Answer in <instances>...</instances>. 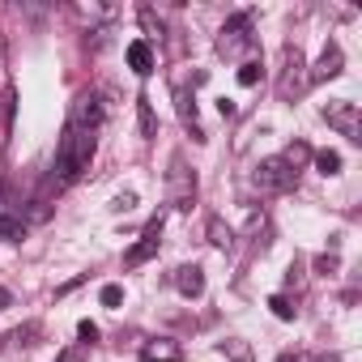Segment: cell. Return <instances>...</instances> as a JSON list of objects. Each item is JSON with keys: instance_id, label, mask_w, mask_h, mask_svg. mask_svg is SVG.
Instances as JSON below:
<instances>
[{"instance_id": "22", "label": "cell", "mask_w": 362, "mask_h": 362, "mask_svg": "<svg viewBox=\"0 0 362 362\" xmlns=\"http://www.w3.org/2000/svg\"><path fill=\"white\" fill-rule=\"evenodd\" d=\"M86 358H90V345H86V341H77V345L60 349V358H56V362H86Z\"/></svg>"}, {"instance_id": "12", "label": "cell", "mask_w": 362, "mask_h": 362, "mask_svg": "<svg viewBox=\"0 0 362 362\" xmlns=\"http://www.w3.org/2000/svg\"><path fill=\"white\" fill-rule=\"evenodd\" d=\"M341 64H345L341 47H337V43H328V47H324V56H320V64H315L307 77H311V81H328V77H341Z\"/></svg>"}, {"instance_id": "25", "label": "cell", "mask_w": 362, "mask_h": 362, "mask_svg": "<svg viewBox=\"0 0 362 362\" xmlns=\"http://www.w3.org/2000/svg\"><path fill=\"white\" fill-rule=\"evenodd\" d=\"M77 337H81L86 345H94V341H98V324H94V320H81V324H77Z\"/></svg>"}, {"instance_id": "20", "label": "cell", "mask_w": 362, "mask_h": 362, "mask_svg": "<svg viewBox=\"0 0 362 362\" xmlns=\"http://www.w3.org/2000/svg\"><path fill=\"white\" fill-rule=\"evenodd\" d=\"M269 307H273V315H277V320H294V315H298V307H294L286 294H273V298H269Z\"/></svg>"}, {"instance_id": "5", "label": "cell", "mask_w": 362, "mask_h": 362, "mask_svg": "<svg viewBox=\"0 0 362 362\" xmlns=\"http://www.w3.org/2000/svg\"><path fill=\"white\" fill-rule=\"evenodd\" d=\"M166 192H170V205H175V209H192V201H197V175L184 166V158H175V162H170Z\"/></svg>"}, {"instance_id": "10", "label": "cell", "mask_w": 362, "mask_h": 362, "mask_svg": "<svg viewBox=\"0 0 362 362\" xmlns=\"http://www.w3.org/2000/svg\"><path fill=\"white\" fill-rule=\"evenodd\" d=\"M128 69H132L136 77H149V73H153V43H149V39H132V43H128Z\"/></svg>"}, {"instance_id": "6", "label": "cell", "mask_w": 362, "mask_h": 362, "mask_svg": "<svg viewBox=\"0 0 362 362\" xmlns=\"http://www.w3.org/2000/svg\"><path fill=\"white\" fill-rule=\"evenodd\" d=\"M324 119H328V128H337L341 136H349V141H362V136H358V132H362L358 103H349V98H332V103H324Z\"/></svg>"}, {"instance_id": "7", "label": "cell", "mask_w": 362, "mask_h": 362, "mask_svg": "<svg viewBox=\"0 0 362 362\" xmlns=\"http://www.w3.org/2000/svg\"><path fill=\"white\" fill-rule=\"evenodd\" d=\"M162 222H166L162 214H158V218H149V226L141 230V239L124 252V264H128V269H136V264H145V260H153V256H158V247H162Z\"/></svg>"}, {"instance_id": "8", "label": "cell", "mask_w": 362, "mask_h": 362, "mask_svg": "<svg viewBox=\"0 0 362 362\" xmlns=\"http://www.w3.org/2000/svg\"><path fill=\"white\" fill-rule=\"evenodd\" d=\"M179 341H170V337H149L145 345H141V362H179Z\"/></svg>"}, {"instance_id": "29", "label": "cell", "mask_w": 362, "mask_h": 362, "mask_svg": "<svg viewBox=\"0 0 362 362\" xmlns=\"http://www.w3.org/2000/svg\"><path fill=\"white\" fill-rule=\"evenodd\" d=\"M35 332H39V324H26V328H18V332H13V341H22V345H30V337H35Z\"/></svg>"}, {"instance_id": "31", "label": "cell", "mask_w": 362, "mask_h": 362, "mask_svg": "<svg viewBox=\"0 0 362 362\" xmlns=\"http://www.w3.org/2000/svg\"><path fill=\"white\" fill-rule=\"evenodd\" d=\"M277 362H307V358H303V354H281Z\"/></svg>"}, {"instance_id": "16", "label": "cell", "mask_w": 362, "mask_h": 362, "mask_svg": "<svg viewBox=\"0 0 362 362\" xmlns=\"http://www.w3.org/2000/svg\"><path fill=\"white\" fill-rule=\"evenodd\" d=\"M136 115H141V132H145V141H153V136H158V119H153V107H149L145 94L136 98Z\"/></svg>"}, {"instance_id": "17", "label": "cell", "mask_w": 362, "mask_h": 362, "mask_svg": "<svg viewBox=\"0 0 362 362\" xmlns=\"http://www.w3.org/2000/svg\"><path fill=\"white\" fill-rule=\"evenodd\" d=\"M277 158H281L290 170H298V166L311 158V145H307V141H294V145H286V153H277Z\"/></svg>"}, {"instance_id": "32", "label": "cell", "mask_w": 362, "mask_h": 362, "mask_svg": "<svg viewBox=\"0 0 362 362\" xmlns=\"http://www.w3.org/2000/svg\"><path fill=\"white\" fill-rule=\"evenodd\" d=\"M324 362H337V358H324Z\"/></svg>"}, {"instance_id": "2", "label": "cell", "mask_w": 362, "mask_h": 362, "mask_svg": "<svg viewBox=\"0 0 362 362\" xmlns=\"http://www.w3.org/2000/svg\"><path fill=\"white\" fill-rule=\"evenodd\" d=\"M243 52H252V13H235V18L218 30V56L239 60Z\"/></svg>"}, {"instance_id": "15", "label": "cell", "mask_w": 362, "mask_h": 362, "mask_svg": "<svg viewBox=\"0 0 362 362\" xmlns=\"http://www.w3.org/2000/svg\"><path fill=\"white\" fill-rule=\"evenodd\" d=\"M73 13H77L81 22H111V18H115L111 5H73Z\"/></svg>"}, {"instance_id": "4", "label": "cell", "mask_w": 362, "mask_h": 362, "mask_svg": "<svg viewBox=\"0 0 362 362\" xmlns=\"http://www.w3.org/2000/svg\"><path fill=\"white\" fill-rule=\"evenodd\" d=\"M252 184H256L260 192H290V188L298 184V170H290L281 158H264V162L256 166V175H252Z\"/></svg>"}, {"instance_id": "23", "label": "cell", "mask_w": 362, "mask_h": 362, "mask_svg": "<svg viewBox=\"0 0 362 362\" xmlns=\"http://www.w3.org/2000/svg\"><path fill=\"white\" fill-rule=\"evenodd\" d=\"M222 354H230L235 362H252V349L243 341H222Z\"/></svg>"}, {"instance_id": "11", "label": "cell", "mask_w": 362, "mask_h": 362, "mask_svg": "<svg viewBox=\"0 0 362 362\" xmlns=\"http://www.w3.org/2000/svg\"><path fill=\"white\" fill-rule=\"evenodd\" d=\"M175 103H179V119H184V128L192 132V141L205 145V128L197 124V103H192V94H188V90H175Z\"/></svg>"}, {"instance_id": "21", "label": "cell", "mask_w": 362, "mask_h": 362, "mask_svg": "<svg viewBox=\"0 0 362 362\" xmlns=\"http://www.w3.org/2000/svg\"><path fill=\"white\" fill-rule=\"evenodd\" d=\"M98 298H103V307H111V311H115V307L124 303V286H115V281H107V286L98 290Z\"/></svg>"}, {"instance_id": "1", "label": "cell", "mask_w": 362, "mask_h": 362, "mask_svg": "<svg viewBox=\"0 0 362 362\" xmlns=\"http://www.w3.org/2000/svg\"><path fill=\"white\" fill-rule=\"evenodd\" d=\"M307 86H311L307 60H303V52H298L294 43H286V47H281V69H277V98L290 103V98H298Z\"/></svg>"}, {"instance_id": "30", "label": "cell", "mask_w": 362, "mask_h": 362, "mask_svg": "<svg viewBox=\"0 0 362 362\" xmlns=\"http://www.w3.org/2000/svg\"><path fill=\"white\" fill-rule=\"evenodd\" d=\"M218 111H222V119H235V111H239V107H235V98H222V103H218Z\"/></svg>"}, {"instance_id": "27", "label": "cell", "mask_w": 362, "mask_h": 362, "mask_svg": "<svg viewBox=\"0 0 362 362\" xmlns=\"http://www.w3.org/2000/svg\"><path fill=\"white\" fill-rule=\"evenodd\" d=\"M315 269H320V273H337V252H324V256L315 260Z\"/></svg>"}, {"instance_id": "9", "label": "cell", "mask_w": 362, "mask_h": 362, "mask_svg": "<svg viewBox=\"0 0 362 362\" xmlns=\"http://www.w3.org/2000/svg\"><path fill=\"white\" fill-rule=\"evenodd\" d=\"M175 286L184 298H201L205 294V269L201 264H184V269H175Z\"/></svg>"}, {"instance_id": "24", "label": "cell", "mask_w": 362, "mask_h": 362, "mask_svg": "<svg viewBox=\"0 0 362 362\" xmlns=\"http://www.w3.org/2000/svg\"><path fill=\"white\" fill-rule=\"evenodd\" d=\"M141 26H145L149 35H162V22L153 18V9H149V5H141Z\"/></svg>"}, {"instance_id": "26", "label": "cell", "mask_w": 362, "mask_h": 362, "mask_svg": "<svg viewBox=\"0 0 362 362\" xmlns=\"http://www.w3.org/2000/svg\"><path fill=\"white\" fill-rule=\"evenodd\" d=\"M132 205H136V197H132V192H119V197L111 201V209H115V214H128Z\"/></svg>"}, {"instance_id": "3", "label": "cell", "mask_w": 362, "mask_h": 362, "mask_svg": "<svg viewBox=\"0 0 362 362\" xmlns=\"http://www.w3.org/2000/svg\"><path fill=\"white\" fill-rule=\"evenodd\" d=\"M107 111H111V103H103V94H98V90H81V94L73 98L69 124H73V128H86V132H98V128H103V119H107Z\"/></svg>"}, {"instance_id": "19", "label": "cell", "mask_w": 362, "mask_h": 362, "mask_svg": "<svg viewBox=\"0 0 362 362\" xmlns=\"http://www.w3.org/2000/svg\"><path fill=\"white\" fill-rule=\"evenodd\" d=\"M260 77H264V64H260V60H247V64L239 69V86H247V90L260 86Z\"/></svg>"}, {"instance_id": "18", "label": "cell", "mask_w": 362, "mask_h": 362, "mask_svg": "<svg viewBox=\"0 0 362 362\" xmlns=\"http://www.w3.org/2000/svg\"><path fill=\"white\" fill-rule=\"evenodd\" d=\"M315 170L320 175H341V153L337 149H320L315 153Z\"/></svg>"}, {"instance_id": "28", "label": "cell", "mask_w": 362, "mask_h": 362, "mask_svg": "<svg viewBox=\"0 0 362 362\" xmlns=\"http://www.w3.org/2000/svg\"><path fill=\"white\" fill-rule=\"evenodd\" d=\"M286 286H303V260H294V264H290V273H286Z\"/></svg>"}, {"instance_id": "13", "label": "cell", "mask_w": 362, "mask_h": 362, "mask_svg": "<svg viewBox=\"0 0 362 362\" xmlns=\"http://www.w3.org/2000/svg\"><path fill=\"white\" fill-rule=\"evenodd\" d=\"M22 235H26L22 209H5V214H0V239H9V243H18Z\"/></svg>"}, {"instance_id": "14", "label": "cell", "mask_w": 362, "mask_h": 362, "mask_svg": "<svg viewBox=\"0 0 362 362\" xmlns=\"http://www.w3.org/2000/svg\"><path fill=\"white\" fill-rule=\"evenodd\" d=\"M205 235H209V243H214V247H222V252L235 243V230H230L222 218H209V222H205Z\"/></svg>"}]
</instances>
